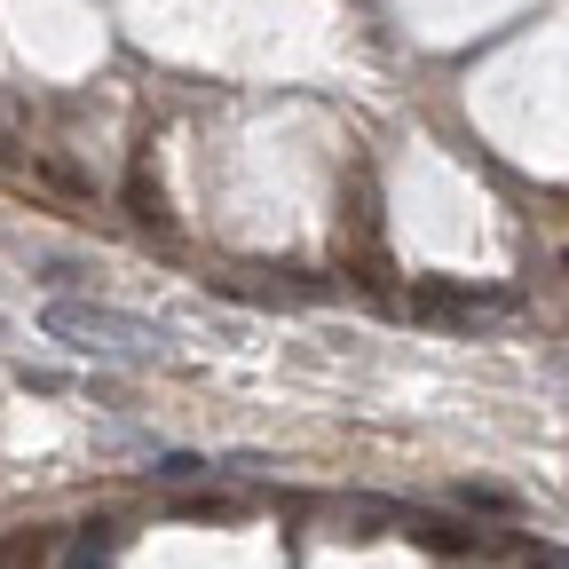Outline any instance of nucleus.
Wrapping results in <instances>:
<instances>
[{"instance_id":"obj_1","label":"nucleus","mask_w":569,"mask_h":569,"mask_svg":"<svg viewBox=\"0 0 569 569\" xmlns=\"http://www.w3.org/2000/svg\"><path fill=\"white\" fill-rule=\"evenodd\" d=\"M40 325L71 348H88V356H134V365L167 348V325L134 317V309H111V301H48Z\"/></svg>"},{"instance_id":"obj_8","label":"nucleus","mask_w":569,"mask_h":569,"mask_svg":"<svg viewBox=\"0 0 569 569\" xmlns=\"http://www.w3.org/2000/svg\"><path fill=\"white\" fill-rule=\"evenodd\" d=\"M127 206H134V222H151V230H167V222H174V213H167V198L151 190V174H142V167L127 174Z\"/></svg>"},{"instance_id":"obj_5","label":"nucleus","mask_w":569,"mask_h":569,"mask_svg":"<svg viewBox=\"0 0 569 569\" xmlns=\"http://www.w3.org/2000/svg\"><path fill=\"white\" fill-rule=\"evenodd\" d=\"M111 553H119V522H80V538H71L63 569H103Z\"/></svg>"},{"instance_id":"obj_9","label":"nucleus","mask_w":569,"mask_h":569,"mask_svg":"<svg viewBox=\"0 0 569 569\" xmlns=\"http://www.w3.org/2000/svg\"><path fill=\"white\" fill-rule=\"evenodd\" d=\"M459 507H467V515H515V490H498V482H459Z\"/></svg>"},{"instance_id":"obj_11","label":"nucleus","mask_w":569,"mask_h":569,"mask_svg":"<svg viewBox=\"0 0 569 569\" xmlns=\"http://www.w3.org/2000/svg\"><path fill=\"white\" fill-rule=\"evenodd\" d=\"M515 569H569V546H530L515 553Z\"/></svg>"},{"instance_id":"obj_4","label":"nucleus","mask_w":569,"mask_h":569,"mask_svg":"<svg viewBox=\"0 0 569 569\" xmlns=\"http://www.w3.org/2000/svg\"><path fill=\"white\" fill-rule=\"evenodd\" d=\"M63 538H71V530H56V522H17V530H0V569H56Z\"/></svg>"},{"instance_id":"obj_2","label":"nucleus","mask_w":569,"mask_h":569,"mask_svg":"<svg viewBox=\"0 0 569 569\" xmlns=\"http://www.w3.org/2000/svg\"><path fill=\"white\" fill-rule=\"evenodd\" d=\"M522 309L515 284H451V277H427L411 284V317H436V325H467V317H507Z\"/></svg>"},{"instance_id":"obj_10","label":"nucleus","mask_w":569,"mask_h":569,"mask_svg":"<svg viewBox=\"0 0 569 569\" xmlns=\"http://www.w3.org/2000/svg\"><path fill=\"white\" fill-rule=\"evenodd\" d=\"M151 475H159V482H198V475H206V459H198V451H159V467H151Z\"/></svg>"},{"instance_id":"obj_6","label":"nucleus","mask_w":569,"mask_h":569,"mask_svg":"<svg viewBox=\"0 0 569 569\" xmlns=\"http://www.w3.org/2000/svg\"><path fill=\"white\" fill-rule=\"evenodd\" d=\"M174 515H182V522H238L246 498H230V490H198V498H174Z\"/></svg>"},{"instance_id":"obj_12","label":"nucleus","mask_w":569,"mask_h":569,"mask_svg":"<svg viewBox=\"0 0 569 569\" xmlns=\"http://www.w3.org/2000/svg\"><path fill=\"white\" fill-rule=\"evenodd\" d=\"M561 269H569V261H561Z\"/></svg>"},{"instance_id":"obj_7","label":"nucleus","mask_w":569,"mask_h":569,"mask_svg":"<svg viewBox=\"0 0 569 569\" xmlns=\"http://www.w3.org/2000/svg\"><path fill=\"white\" fill-rule=\"evenodd\" d=\"M32 174H40L48 190H63V198H88V190H96L80 167H71V159H56V151H32Z\"/></svg>"},{"instance_id":"obj_3","label":"nucleus","mask_w":569,"mask_h":569,"mask_svg":"<svg viewBox=\"0 0 569 569\" xmlns=\"http://www.w3.org/2000/svg\"><path fill=\"white\" fill-rule=\"evenodd\" d=\"M396 530H403V538H419L427 553H482V546H490V530H467V522H451V515H427V507L396 515Z\"/></svg>"}]
</instances>
